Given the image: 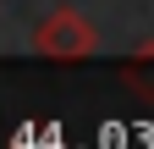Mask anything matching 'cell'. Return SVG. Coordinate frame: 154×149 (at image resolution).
Segmentation results:
<instances>
[{
    "label": "cell",
    "mask_w": 154,
    "mask_h": 149,
    "mask_svg": "<svg viewBox=\"0 0 154 149\" xmlns=\"http://www.w3.org/2000/svg\"><path fill=\"white\" fill-rule=\"evenodd\" d=\"M33 50L44 55V61H88V55L99 50V33H94V22L83 11L61 6V11H50L44 22L33 28Z\"/></svg>",
    "instance_id": "6da1fadb"
}]
</instances>
